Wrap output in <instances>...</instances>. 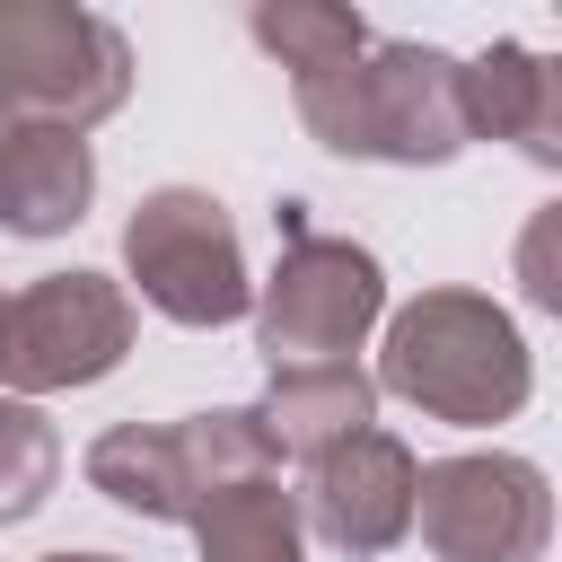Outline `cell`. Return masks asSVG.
Returning <instances> with one entry per match:
<instances>
[{
    "label": "cell",
    "instance_id": "1",
    "mask_svg": "<svg viewBox=\"0 0 562 562\" xmlns=\"http://www.w3.org/2000/svg\"><path fill=\"white\" fill-rule=\"evenodd\" d=\"M246 35L290 70V97L316 149L378 158V167H448L465 149L457 53L369 35V18L334 0H255Z\"/></svg>",
    "mask_w": 562,
    "mask_h": 562
},
{
    "label": "cell",
    "instance_id": "2",
    "mask_svg": "<svg viewBox=\"0 0 562 562\" xmlns=\"http://www.w3.org/2000/svg\"><path fill=\"white\" fill-rule=\"evenodd\" d=\"M369 386L404 395L430 422L492 430V422H509L536 395V351H527V334L509 325L501 299H483V290H422V299H404L386 316Z\"/></svg>",
    "mask_w": 562,
    "mask_h": 562
},
{
    "label": "cell",
    "instance_id": "3",
    "mask_svg": "<svg viewBox=\"0 0 562 562\" xmlns=\"http://www.w3.org/2000/svg\"><path fill=\"white\" fill-rule=\"evenodd\" d=\"M272 228H281V263H272V281H255V307H246L263 369H334V360H351L386 316L378 255L360 237L316 228L307 202H281Z\"/></svg>",
    "mask_w": 562,
    "mask_h": 562
},
{
    "label": "cell",
    "instance_id": "4",
    "mask_svg": "<svg viewBox=\"0 0 562 562\" xmlns=\"http://www.w3.org/2000/svg\"><path fill=\"white\" fill-rule=\"evenodd\" d=\"M132 97V35L79 0H0V132L61 123L97 132Z\"/></svg>",
    "mask_w": 562,
    "mask_h": 562
},
{
    "label": "cell",
    "instance_id": "5",
    "mask_svg": "<svg viewBox=\"0 0 562 562\" xmlns=\"http://www.w3.org/2000/svg\"><path fill=\"white\" fill-rule=\"evenodd\" d=\"M123 272L184 334H220V325H237L255 307V272H246L237 220L202 184H158V193L132 202V220H123Z\"/></svg>",
    "mask_w": 562,
    "mask_h": 562
},
{
    "label": "cell",
    "instance_id": "6",
    "mask_svg": "<svg viewBox=\"0 0 562 562\" xmlns=\"http://www.w3.org/2000/svg\"><path fill=\"white\" fill-rule=\"evenodd\" d=\"M140 307L114 272H44L0 299V395H70L123 369Z\"/></svg>",
    "mask_w": 562,
    "mask_h": 562
},
{
    "label": "cell",
    "instance_id": "7",
    "mask_svg": "<svg viewBox=\"0 0 562 562\" xmlns=\"http://www.w3.org/2000/svg\"><path fill=\"white\" fill-rule=\"evenodd\" d=\"M413 527L439 562H544V536H553L544 465L509 448L430 457L413 474Z\"/></svg>",
    "mask_w": 562,
    "mask_h": 562
},
{
    "label": "cell",
    "instance_id": "8",
    "mask_svg": "<svg viewBox=\"0 0 562 562\" xmlns=\"http://www.w3.org/2000/svg\"><path fill=\"white\" fill-rule=\"evenodd\" d=\"M413 474L422 457L395 430H351L334 448L307 457V492H299V527H316L342 562H378L413 536Z\"/></svg>",
    "mask_w": 562,
    "mask_h": 562
},
{
    "label": "cell",
    "instance_id": "9",
    "mask_svg": "<svg viewBox=\"0 0 562 562\" xmlns=\"http://www.w3.org/2000/svg\"><path fill=\"white\" fill-rule=\"evenodd\" d=\"M465 140H518L536 167H562V61L536 44H492L457 61Z\"/></svg>",
    "mask_w": 562,
    "mask_h": 562
},
{
    "label": "cell",
    "instance_id": "10",
    "mask_svg": "<svg viewBox=\"0 0 562 562\" xmlns=\"http://www.w3.org/2000/svg\"><path fill=\"white\" fill-rule=\"evenodd\" d=\"M97 202V149L61 123H9L0 132V228L9 237H61Z\"/></svg>",
    "mask_w": 562,
    "mask_h": 562
},
{
    "label": "cell",
    "instance_id": "11",
    "mask_svg": "<svg viewBox=\"0 0 562 562\" xmlns=\"http://www.w3.org/2000/svg\"><path fill=\"white\" fill-rule=\"evenodd\" d=\"M79 474H88V492H105L132 518L193 527V474H184L176 422H114V430H97L88 457H79Z\"/></svg>",
    "mask_w": 562,
    "mask_h": 562
},
{
    "label": "cell",
    "instance_id": "12",
    "mask_svg": "<svg viewBox=\"0 0 562 562\" xmlns=\"http://www.w3.org/2000/svg\"><path fill=\"white\" fill-rule=\"evenodd\" d=\"M255 422H263V439L281 448V465H290V457L307 465L316 448H334V439H351V430L378 422V386H369L360 360H334V369H272Z\"/></svg>",
    "mask_w": 562,
    "mask_h": 562
},
{
    "label": "cell",
    "instance_id": "13",
    "mask_svg": "<svg viewBox=\"0 0 562 562\" xmlns=\"http://www.w3.org/2000/svg\"><path fill=\"white\" fill-rule=\"evenodd\" d=\"M193 544H202V562H307L299 492L237 483V492H220V501L193 509Z\"/></svg>",
    "mask_w": 562,
    "mask_h": 562
},
{
    "label": "cell",
    "instance_id": "14",
    "mask_svg": "<svg viewBox=\"0 0 562 562\" xmlns=\"http://www.w3.org/2000/svg\"><path fill=\"white\" fill-rule=\"evenodd\" d=\"M176 448H184V474H193V509L237 492V483H281V448L263 439L255 404H211V413H184L176 422Z\"/></svg>",
    "mask_w": 562,
    "mask_h": 562
},
{
    "label": "cell",
    "instance_id": "15",
    "mask_svg": "<svg viewBox=\"0 0 562 562\" xmlns=\"http://www.w3.org/2000/svg\"><path fill=\"white\" fill-rule=\"evenodd\" d=\"M61 483V430L44 422V404L0 395V527L35 518Z\"/></svg>",
    "mask_w": 562,
    "mask_h": 562
},
{
    "label": "cell",
    "instance_id": "16",
    "mask_svg": "<svg viewBox=\"0 0 562 562\" xmlns=\"http://www.w3.org/2000/svg\"><path fill=\"white\" fill-rule=\"evenodd\" d=\"M44 562H123V553H44Z\"/></svg>",
    "mask_w": 562,
    "mask_h": 562
}]
</instances>
